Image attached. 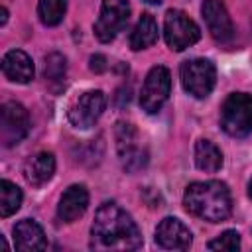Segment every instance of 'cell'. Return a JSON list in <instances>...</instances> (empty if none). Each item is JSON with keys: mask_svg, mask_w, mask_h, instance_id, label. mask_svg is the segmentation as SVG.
<instances>
[{"mask_svg": "<svg viewBox=\"0 0 252 252\" xmlns=\"http://www.w3.org/2000/svg\"><path fill=\"white\" fill-rule=\"evenodd\" d=\"M91 246L96 250H136L142 246V234L122 207L106 201L94 213Z\"/></svg>", "mask_w": 252, "mask_h": 252, "instance_id": "1", "label": "cell"}, {"mask_svg": "<svg viewBox=\"0 0 252 252\" xmlns=\"http://www.w3.org/2000/svg\"><path fill=\"white\" fill-rule=\"evenodd\" d=\"M185 209L209 222L224 220L232 211L230 191L222 181H195L183 193Z\"/></svg>", "mask_w": 252, "mask_h": 252, "instance_id": "2", "label": "cell"}, {"mask_svg": "<svg viewBox=\"0 0 252 252\" xmlns=\"http://www.w3.org/2000/svg\"><path fill=\"white\" fill-rule=\"evenodd\" d=\"M220 126L234 138L252 134V96L246 93L228 94L220 106Z\"/></svg>", "mask_w": 252, "mask_h": 252, "instance_id": "3", "label": "cell"}, {"mask_svg": "<svg viewBox=\"0 0 252 252\" xmlns=\"http://www.w3.org/2000/svg\"><path fill=\"white\" fill-rule=\"evenodd\" d=\"M179 75H181L183 89L189 94H193L195 98L209 96L217 83V69H215L213 61H209L205 57H195V59L183 61Z\"/></svg>", "mask_w": 252, "mask_h": 252, "instance_id": "4", "label": "cell"}, {"mask_svg": "<svg viewBox=\"0 0 252 252\" xmlns=\"http://www.w3.org/2000/svg\"><path fill=\"white\" fill-rule=\"evenodd\" d=\"M163 37L169 49L183 51L201 37L199 26L181 10H169L163 20Z\"/></svg>", "mask_w": 252, "mask_h": 252, "instance_id": "5", "label": "cell"}, {"mask_svg": "<svg viewBox=\"0 0 252 252\" xmlns=\"http://www.w3.org/2000/svg\"><path fill=\"white\" fill-rule=\"evenodd\" d=\"M171 91V75L167 67L156 65L150 69V73L144 79L142 91H140V106L148 114H156L165 104Z\"/></svg>", "mask_w": 252, "mask_h": 252, "instance_id": "6", "label": "cell"}, {"mask_svg": "<svg viewBox=\"0 0 252 252\" xmlns=\"http://www.w3.org/2000/svg\"><path fill=\"white\" fill-rule=\"evenodd\" d=\"M30 132V116L28 110L14 100H8L0 108V142L10 148L20 144Z\"/></svg>", "mask_w": 252, "mask_h": 252, "instance_id": "7", "label": "cell"}, {"mask_svg": "<svg viewBox=\"0 0 252 252\" xmlns=\"http://www.w3.org/2000/svg\"><path fill=\"white\" fill-rule=\"evenodd\" d=\"M130 16V4L128 0H102L98 20L94 22V35L98 41L106 43L112 41L118 32L126 26Z\"/></svg>", "mask_w": 252, "mask_h": 252, "instance_id": "8", "label": "cell"}, {"mask_svg": "<svg viewBox=\"0 0 252 252\" xmlns=\"http://www.w3.org/2000/svg\"><path fill=\"white\" fill-rule=\"evenodd\" d=\"M106 106V96L102 91H87L75 98V102L69 106V122L75 128L87 130L94 126V122L100 118L102 110Z\"/></svg>", "mask_w": 252, "mask_h": 252, "instance_id": "9", "label": "cell"}, {"mask_svg": "<svg viewBox=\"0 0 252 252\" xmlns=\"http://www.w3.org/2000/svg\"><path fill=\"white\" fill-rule=\"evenodd\" d=\"M203 20L207 24L209 33L219 43H228L234 37V26L232 20L220 0H205L201 6Z\"/></svg>", "mask_w": 252, "mask_h": 252, "instance_id": "10", "label": "cell"}, {"mask_svg": "<svg viewBox=\"0 0 252 252\" xmlns=\"http://www.w3.org/2000/svg\"><path fill=\"white\" fill-rule=\"evenodd\" d=\"M116 140H118V156L122 159V165L126 171H136L142 169L148 163V154L146 150L138 148L136 142V132L132 130L130 124L118 122L116 128Z\"/></svg>", "mask_w": 252, "mask_h": 252, "instance_id": "11", "label": "cell"}, {"mask_svg": "<svg viewBox=\"0 0 252 252\" xmlns=\"http://www.w3.org/2000/svg\"><path fill=\"white\" fill-rule=\"evenodd\" d=\"M191 240V230L175 217H165L156 228V244L165 250H187Z\"/></svg>", "mask_w": 252, "mask_h": 252, "instance_id": "12", "label": "cell"}, {"mask_svg": "<svg viewBox=\"0 0 252 252\" xmlns=\"http://www.w3.org/2000/svg\"><path fill=\"white\" fill-rule=\"evenodd\" d=\"M89 205V191L85 185H71L59 199L57 205V219L61 222H73L77 220Z\"/></svg>", "mask_w": 252, "mask_h": 252, "instance_id": "13", "label": "cell"}, {"mask_svg": "<svg viewBox=\"0 0 252 252\" xmlns=\"http://www.w3.org/2000/svg\"><path fill=\"white\" fill-rule=\"evenodd\" d=\"M2 73L12 83H30L33 79V61L22 49H12L2 57Z\"/></svg>", "mask_w": 252, "mask_h": 252, "instance_id": "14", "label": "cell"}, {"mask_svg": "<svg viewBox=\"0 0 252 252\" xmlns=\"http://www.w3.org/2000/svg\"><path fill=\"white\" fill-rule=\"evenodd\" d=\"M55 173V158L51 152H39L32 156L24 165V177L30 185L41 187Z\"/></svg>", "mask_w": 252, "mask_h": 252, "instance_id": "15", "label": "cell"}, {"mask_svg": "<svg viewBox=\"0 0 252 252\" xmlns=\"http://www.w3.org/2000/svg\"><path fill=\"white\" fill-rule=\"evenodd\" d=\"M14 244H16V250H20V252L43 250L45 234L35 220L24 219V220L16 222V226H14Z\"/></svg>", "mask_w": 252, "mask_h": 252, "instance_id": "16", "label": "cell"}, {"mask_svg": "<svg viewBox=\"0 0 252 252\" xmlns=\"http://www.w3.org/2000/svg\"><path fill=\"white\" fill-rule=\"evenodd\" d=\"M158 41V24L152 14H142L130 33V47L134 51L146 49Z\"/></svg>", "mask_w": 252, "mask_h": 252, "instance_id": "17", "label": "cell"}, {"mask_svg": "<svg viewBox=\"0 0 252 252\" xmlns=\"http://www.w3.org/2000/svg\"><path fill=\"white\" fill-rule=\"evenodd\" d=\"M195 163L201 171L215 173L222 165V154L211 140H197V144H195Z\"/></svg>", "mask_w": 252, "mask_h": 252, "instance_id": "18", "label": "cell"}, {"mask_svg": "<svg viewBox=\"0 0 252 252\" xmlns=\"http://www.w3.org/2000/svg\"><path fill=\"white\" fill-rule=\"evenodd\" d=\"M22 205V191L18 185H14L8 179L0 181V215L10 217L14 215Z\"/></svg>", "mask_w": 252, "mask_h": 252, "instance_id": "19", "label": "cell"}, {"mask_svg": "<svg viewBox=\"0 0 252 252\" xmlns=\"http://www.w3.org/2000/svg\"><path fill=\"white\" fill-rule=\"evenodd\" d=\"M67 12V0H39L37 16L43 26H57Z\"/></svg>", "mask_w": 252, "mask_h": 252, "instance_id": "20", "label": "cell"}, {"mask_svg": "<svg viewBox=\"0 0 252 252\" xmlns=\"http://www.w3.org/2000/svg\"><path fill=\"white\" fill-rule=\"evenodd\" d=\"M65 69H67V61L61 53H49L45 57V67H43V75L49 83L61 81L65 77Z\"/></svg>", "mask_w": 252, "mask_h": 252, "instance_id": "21", "label": "cell"}, {"mask_svg": "<svg viewBox=\"0 0 252 252\" xmlns=\"http://www.w3.org/2000/svg\"><path fill=\"white\" fill-rule=\"evenodd\" d=\"M209 250H226V252H234L240 248V234L236 230H224L222 234H219L215 240H211Z\"/></svg>", "mask_w": 252, "mask_h": 252, "instance_id": "22", "label": "cell"}, {"mask_svg": "<svg viewBox=\"0 0 252 252\" xmlns=\"http://www.w3.org/2000/svg\"><path fill=\"white\" fill-rule=\"evenodd\" d=\"M89 61H91L89 67H91V71H94V73H102V71L106 69V57H104V55H98V53H96V55H93Z\"/></svg>", "mask_w": 252, "mask_h": 252, "instance_id": "23", "label": "cell"}, {"mask_svg": "<svg viewBox=\"0 0 252 252\" xmlns=\"http://www.w3.org/2000/svg\"><path fill=\"white\" fill-rule=\"evenodd\" d=\"M0 14H2V18H0V26H4L6 24V20H8V10L2 6V10H0Z\"/></svg>", "mask_w": 252, "mask_h": 252, "instance_id": "24", "label": "cell"}, {"mask_svg": "<svg viewBox=\"0 0 252 252\" xmlns=\"http://www.w3.org/2000/svg\"><path fill=\"white\" fill-rule=\"evenodd\" d=\"M248 197H250V199H252V179H250V181H248Z\"/></svg>", "mask_w": 252, "mask_h": 252, "instance_id": "25", "label": "cell"}, {"mask_svg": "<svg viewBox=\"0 0 252 252\" xmlns=\"http://www.w3.org/2000/svg\"><path fill=\"white\" fill-rule=\"evenodd\" d=\"M144 2H148V4H159L161 0H144Z\"/></svg>", "mask_w": 252, "mask_h": 252, "instance_id": "26", "label": "cell"}]
</instances>
